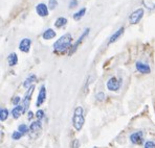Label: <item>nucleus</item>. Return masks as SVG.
Segmentation results:
<instances>
[{
	"label": "nucleus",
	"mask_w": 155,
	"mask_h": 148,
	"mask_svg": "<svg viewBox=\"0 0 155 148\" xmlns=\"http://www.w3.org/2000/svg\"><path fill=\"white\" fill-rule=\"evenodd\" d=\"M122 86V80L116 77H111L109 80L107 81V89L109 91H118Z\"/></svg>",
	"instance_id": "obj_3"
},
{
	"label": "nucleus",
	"mask_w": 155,
	"mask_h": 148,
	"mask_svg": "<svg viewBox=\"0 0 155 148\" xmlns=\"http://www.w3.org/2000/svg\"><path fill=\"white\" fill-rule=\"evenodd\" d=\"M20 101H21V97H19V96H16V97H14V98L12 99V103L14 104V105H19V103H20Z\"/></svg>",
	"instance_id": "obj_26"
},
{
	"label": "nucleus",
	"mask_w": 155,
	"mask_h": 148,
	"mask_svg": "<svg viewBox=\"0 0 155 148\" xmlns=\"http://www.w3.org/2000/svg\"><path fill=\"white\" fill-rule=\"evenodd\" d=\"M34 118V113L31 111H29V112H27V119L28 120H31Z\"/></svg>",
	"instance_id": "obj_31"
},
{
	"label": "nucleus",
	"mask_w": 155,
	"mask_h": 148,
	"mask_svg": "<svg viewBox=\"0 0 155 148\" xmlns=\"http://www.w3.org/2000/svg\"><path fill=\"white\" fill-rule=\"evenodd\" d=\"M34 91H35V86L31 87V88L27 90V92L25 93V95H24L23 99H22V105H23V108H24V112H26L27 109H28L29 103H31V95H33Z\"/></svg>",
	"instance_id": "obj_5"
},
{
	"label": "nucleus",
	"mask_w": 155,
	"mask_h": 148,
	"mask_svg": "<svg viewBox=\"0 0 155 148\" xmlns=\"http://www.w3.org/2000/svg\"><path fill=\"white\" fill-rule=\"evenodd\" d=\"M23 113H25V112H24V108L22 104H19V105L15 106V108L12 110V116H13V118H15V119H18Z\"/></svg>",
	"instance_id": "obj_12"
},
{
	"label": "nucleus",
	"mask_w": 155,
	"mask_h": 148,
	"mask_svg": "<svg viewBox=\"0 0 155 148\" xmlns=\"http://www.w3.org/2000/svg\"><path fill=\"white\" fill-rule=\"evenodd\" d=\"M35 116L37 117V119L39 120V121H41V120L44 118V111H43V110H38Z\"/></svg>",
	"instance_id": "obj_25"
},
{
	"label": "nucleus",
	"mask_w": 155,
	"mask_h": 148,
	"mask_svg": "<svg viewBox=\"0 0 155 148\" xmlns=\"http://www.w3.org/2000/svg\"><path fill=\"white\" fill-rule=\"evenodd\" d=\"M89 31H90V28H86L85 30L83 31V33L81 35V37H80L79 39H78V41L76 43H74V45L71 46V48H70V50H69V54L71 55L72 53H74V51L78 49V47H79V45L81 44L82 42H83V40L85 39L86 37L88 36V33H89Z\"/></svg>",
	"instance_id": "obj_6"
},
{
	"label": "nucleus",
	"mask_w": 155,
	"mask_h": 148,
	"mask_svg": "<svg viewBox=\"0 0 155 148\" xmlns=\"http://www.w3.org/2000/svg\"><path fill=\"white\" fill-rule=\"evenodd\" d=\"M58 6V1L57 0H49L48 1V8L51 10H54Z\"/></svg>",
	"instance_id": "obj_24"
},
{
	"label": "nucleus",
	"mask_w": 155,
	"mask_h": 148,
	"mask_svg": "<svg viewBox=\"0 0 155 148\" xmlns=\"http://www.w3.org/2000/svg\"><path fill=\"white\" fill-rule=\"evenodd\" d=\"M66 24H67V19H66L65 17H59L58 19L56 20V22H54V26H56L57 28H62Z\"/></svg>",
	"instance_id": "obj_17"
},
{
	"label": "nucleus",
	"mask_w": 155,
	"mask_h": 148,
	"mask_svg": "<svg viewBox=\"0 0 155 148\" xmlns=\"http://www.w3.org/2000/svg\"><path fill=\"white\" fill-rule=\"evenodd\" d=\"M135 68L138 72L143 74H149L151 72V68L148 64L146 63H143V62H137L135 64Z\"/></svg>",
	"instance_id": "obj_10"
},
{
	"label": "nucleus",
	"mask_w": 155,
	"mask_h": 148,
	"mask_svg": "<svg viewBox=\"0 0 155 148\" xmlns=\"http://www.w3.org/2000/svg\"><path fill=\"white\" fill-rule=\"evenodd\" d=\"M143 17V8H137L130 15L129 21L131 24H137Z\"/></svg>",
	"instance_id": "obj_4"
},
{
	"label": "nucleus",
	"mask_w": 155,
	"mask_h": 148,
	"mask_svg": "<svg viewBox=\"0 0 155 148\" xmlns=\"http://www.w3.org/2000/svg\"><path fill=\"white\" fill-rule=\"evenodd\" d=\"M93 148H95V147H93Z\"/></svg>",
	"instance_id": "obj_32"
},
{
	"label": "nucleus",
	"mask_w": 155,
	"mask_h": 148,
	"mask_svg": "<svg viewBox=\"0 0 155 148\" xmlns=\"http://www.w3.org/2000/svg\"><path fill=\"white\" fill-rule=\"evenodd\" d=\"M22 136H23V134H21L19 131H14V133H13L12 138H13V140L17 141V140H19V139H21Z\"/></svg>",
	"instance_id": "obj_23"
},
{
	"label": "nucleus",
	"mask_w": 155,
	"mask_h": 148,
	"mask_svg": "<svg viewBox=\"0 0 155 148\" xmlns=\"http://www.w3.org/2000/svg\"><path fill=\"white\" fill-rule=\"evenodd\" d=\"M72 148H80V142L78 139H74V142H72V145H71Z\"/></svg>",
	"instance_id": "obj_29"
},
{
	"label": "nucleus",
	"mask_w": 155,
	"mask_h": 148,
	"mask_svg": "<svg viewBox=\"0 0 155 148\" xmlns=\"http://www.w3.org/2000/svg\"><path fill=\"white\" fill-rule=\"evenodd\" d=\"M8 118V109H1L0 110V120H1V122L6 121Z\"/></svg>",
	"instance_id": "obj_21"
},
{
	"label": "nucleus",
	"mask_w": 155,
	"mask_h": 148,
	"mask_svg": "<svg viewBox=\"0 0 155 148\" xmlns=\"http://www.w3.org/2000/svg\"><path fill=\"white\" fill-rule=\"evenodd\" d=\"M31 39H28V38L22 39V40L20 41V43H19L20 51L25 52V53H27V52L29 51V49H31Z\"/></svg>",
	"instance_id": "obj_9"
},
{
	"label": "nucleus",
	"mask_w": 155,
	"mask_h": 148,
	"mask_svg": "<svg viewBox=\"0 0 155 148\" xmlns=\"http://www.w3.org/2000/svg\"><path fill=\"white\" fill-rule=\"evenodd\" d=\"M85 14H86V8H81L80 11H78L77 13L74 14V19L76 20V21H79L80 19H82V18L84 17V15H85Z\"/></svg>",
	"instance_id": "obj_19"
},
{
	"label": "nucleus",
	"mask_w": 155,
	"mask_h": 148,
	"mask_svg": "<svg viewBox=\"0 0 155 148\" xmlns=\"http://www.w3.org/2000/svg\"><path fill=\"white\" fill-rule=\"evenodd\" d=\"M85 123V118H84L83 114V108L82 106H77L74 113V117H72V125L74 128L77 131H80Z\"/></svg>",
	"instance_id": "obj_2"
},
{
	"label": "nucleus",
	"mask_w": 155,
	"mask_h": 148,
	"mask_svg": "<svg viewBox=\"0 0 155 148\" xmlns=\"http://www.w3.org/2000/svg\"><path fill=\"white\" fill-rule=\"evenodd\" d=\"M145 148H155V143L153 141H147L145 143Z\"/></svg>",
	"instance_id": "obj_27"
},
{
	"label": "nucleus",
	"mask_w": 155,
	"mask_h": 148,
	"mask_svg": "<svg viewBox=\"0 0 155 148\" xmlns=\"http://www.w3.org/2000/svg\"><path fill=\"white\" fill-rule=\"evenodd\" d=\"M54 37H56V31L51 28L46 29V30L42 33V38L44 39V40H51V39H54Z\"/></svg>",
	"instance_id": "obj_16"
},
{
	"label": "nucleus",
	"mask_w": 155,
	"mask_h": 148,
	"mask_svg": "<svg viewBox=\"0 0 155 148\" xmlns=\"http://www.w3.org/2000/svg\"><path fill=\"white\" fill-rule=\"evenodd\" d=\"M130 141L135 145H142L143 143V131H135L130 135Z\"/></svg>",
	"instance_id": "obj_7"
},
{
	"label": "nucleus",
	"mask_w": 155,
	"mask_h": 148,
	"mask_svg": "<svg viewBox=\"0 0 155 148\" xmlns=\"http://www.w3.org/2000/svg\"><path fill=\"white\" fill-rule=\"evenodd\" d=\"M18 131L21 134H23V135H25V134H27L29 131V127L27 126L26 124H20L19 126H18Z\"/></svg>",
	"instance_id": "obj_22"
},
{
	"label": "nucleus",
	"mask_w": 155,
	"mask_h": 148,
	"mask_svg": "<svg viewBox=\"0 0 155 148\" xmlns=\"http://www.w3.org/2000/svg\"><path fill=\"white\" fill-rule=\"evenodd\" d=\"M76 6H78V0H70L69 2V8H76Z\"/></svg>",
	"instance_id": "obj_30"
},
{
	"label": "nucleus",
	"mask_w": 155,
	"mask_h": 148,
	"mask_svg": "<svg viewBox=\"0 0 155 148\" xmlns=\"http://www.w3.org/2000/svg\"><path fill=\"white\" fill-rule=\"evenodd\" d=\"M97 101H103V100L105 99V94L103 92H100L97 94Z\"/></svg>",
	"instance_id": "obj_28"
},
{
	"label": "nucleus",
	"mask_w": 155,
	"mask_h": 148,
	"mask_svg": "<svg viewBox=\"0 0 155 148\" xmlns=\"http://www.w3.org/2000/svg\"><path fill=\"white\" fill-rule=\"evenodd\" d=\"M8 63L10 66H15L18 64V56H17V53L13 52L11 53L10 55L8 56Z\"/></svg>",
	"instance_id": "obj_18"
},
{
	"label": "nucleus",
	"mask_w": 155,
	"mask_h": 148,
	"mask_svg": "<svg viewBox=\"0 0 155 148\" xmlns=\"http://www.w3.org/2000/svg\"><path fill=\"white\" fill-rule=\"evenodd\" d=\"M41 129H42V124H41V121H39V120L31 122V124L29 125V131H31V133H34V134L40 131Z\"/></svg>",
	"instance_id": "obj_15"
},
{
	"label": "nucleus",
	"mask_w": 155,
	"mask_h": 148,
	"mask_svg": "<svg viewBox=\"0 0 155 148\" xmlns=\"http://www.w3.org/2000/svg\"><path fill=\"white\" fill-rule=\"evenodd\" d=\"M143 4L148 10H154L155 8V0H143Z\"/></svg>",
	"instance_id": "obj_20"
},
{
	"label": "nucleus",
	"mask_w": 155,
	"mask_h": 148,
	"mask_svg": "<svg viewBox=\"0 0 155 148\" xmlns=\"http://www.w3.org/2000/svg\"><path fill=\"white\" fill-rule=\"evenodd\" d=\"M72 36L70 33H65L59 40H57L54 44V50L59 53H64L68 49L71 48Z\"/></svg>",
	"instance_id": "obj_1"
},
{
	"label": "nucleus",
	"mask_w": 155,
	"mask_h": 148,
	"mask_svg": "<svg viewBox=\"0 0 155 148\" xmlns=\"http://www.w3.org/2000/svg\"><path fill=\"white\" fill-rule=\"evenodd\" d=\"M124 30H125V28L124 27H120V28H118L117 30L115 31L113 35H111V37L109 38V41H108V44L110 45V44H112V43H114L116 40H117L118 38L120 37V36L124 33Z\"/></svg>",
	"instance_id": "obj_14"
},
{
	"label": "nucleus",
	"mask_w": 155,
	"mask_h": 148,
	"mask_svg": "<svg viewBox=\"0 0 155 148\" xmlns=\"http://www.w3.org/2000/svg\"><path fill=\"white\" fill-rule=\"evenodd\" d=\"M36 12L40 17H46L48 16V6L45 3H39L36 6Z\"/></svg>",
	"instance_id": "obj_11"
},
{
	"label": "nucleus",
	"mask_w": 155,
	"mask_h": 148,
	"mask_svg": "<svg viewBox=\"0 0 155 148\" xmlns=\"http://www.w3.org/2000/svg\"><path fill=\"white\" fill-rule=\"evenodd\" d=\"M37 81V76H36V74H31L29 76H27V78L24 80L23 83V87L25 89H29L31 87H33L34 83H36Z\"/></svg>",
	"instance_id": "obj_13"
},
{
	"label": "nucleus",
	"mask_w": 155,
	"mask_h": 148,
	"mask_svg": "<svg viewBox=\"0 0 155 148\" xmlns=\"http://www.w3.org/2000/svg\"><path fill=\"white\" fill-rule=\"evenodd\" d=\"M45 99H46V88L45 86H41L40 91H39V94H38V98L37 101H36V106H41L43 103H44Z\"/></svg>",
	"instance_id": "obj_8"
}]
</instances>
